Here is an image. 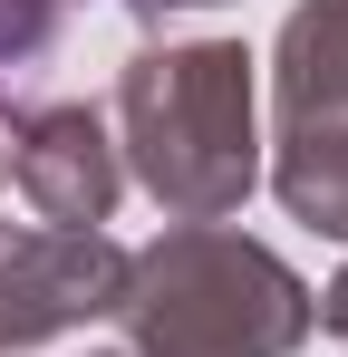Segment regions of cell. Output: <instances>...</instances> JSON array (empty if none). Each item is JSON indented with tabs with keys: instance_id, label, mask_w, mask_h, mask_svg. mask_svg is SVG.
I'll list each match as a JSON object with an SVG mask.
<instances>
[{
	"instance_id": "cell-4",
	"label": "cell",
	"mask_w": 348,
	"mask_h": 357,
	"mask_svg": "<svg viewBox=\"0 0 348 357\" xmlns=\"http://www.w3.org/2000/svg\"><path fill=\"white\" fill-rule=\"evenodd\" d=\"M126 251L107 232H58V222H0V348H39L58 328L116 309Z\"/></svg>"
},
{
	"instance_id": "cell-8",
	"label": "cell",
	"mask_w": 348,
	"mask_h": 357,
	"mask_svg": "<svg viewBox=\"0 0 348 357\" xmlns=\"http://www.w3.org/2000/svg\"><path fill=\"white\" fill-rule=\"evenodd\" d=\"M0 174H10V135H0Z\"/></svg>"
},
{
	"instance_id": "cell-3",
	"label": "cell",
	"mask_w": 348,
	"mask_h": 357,
	"mask_svg": "<svg viewBox=\"0 0 348 357\" xmlns=\"http://www.w3.org/2000/svg\"><path fill=\"white\" fill-rule=\"evenodd\" d=\"M281 203L348 241V0H310L281 29Z\"/></svg>"
},
{
	"instance_id": "cell-5",
	"label": "cell",
	"mask_w": 348,
	"mask_h": 357,
	"mask_svg": "<svg viewBox=\"0 0 348 357\" xmlns=\"http://www.w3.org/2000/svg\"><path fill=\"white\" fill-rule=\"evenodd\" d=\"M10 174L39 203V222H58V232H97L107 203H116V155H107V126L87 116V107L29 116L10 135Z\"/></svg>"
},
{
	"instance_id": "cell-1",
	"label": "cell",
	"mask_w": 348,
	"mask_h": 357,
	"mask_svg": "<svg viewBox=\"0 0 348 357\" xmlns=\"http://www.w3.org/2000/svg\"><path fill=\"white\" fill-rule=\"evenodd\" d=\"M116 309L145 357H290L310 338V290L271 251H252L242 232H213V222L126 261Z\"/></svg>"
},
{
	"instance_id": "cell-6",
	"label": "cell",
	"mask_w": 348,
	"mask_h": 357,
	"mask_svg": "<svg viewBox=\"0 0 348 357\" xmlns=\"http://www.w3.org/2000/svg\"><path fill=\"white\" fill-rule=\"evenodd\" d=\"M49 29H58V0H0V68H10V59H29Z\"/></svg>"
},
{
	"instance_id": "cell-7",
	"label": "cell",
	"mask_w": 348,
	"mask_h": 357,
	"mask_svg": "<svg viewBox=\"0 0 348 357\" xmlns=\"http://www.w3.org/2000/svg\"><path fill=\"white\" fill-rule=\"evenodd\" d=\"M136 10H145V20H165V10H203V0H136Z\"/></svg>"
},
{
	"instance_id": "cell-2",
	"label": "cell",
	"mask_w": 348,
	"mask_h": 357,
	"mask_svg": "<svg viewBox=\"0 0 348 357\" xmlns=\"http://www.w3.org/2000/svg\"><path fill=\"white\" fill-rule=\"evenodd\" d=\"M116 116L136 145V174L165 193L184 222H223L252 193V59L203 39V49H155L126 68Z\"/></svg>"
}]
</instances>
